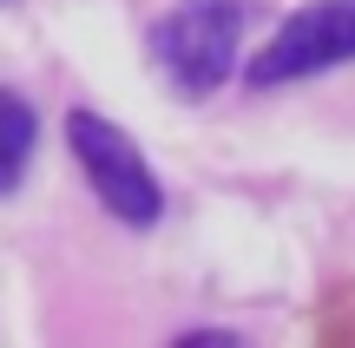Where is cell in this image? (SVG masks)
<instances>
[{
    "instance_id": "6da1fadb",
    "label": "cell",
    "mask_w": 355,
    "mask_h": 348,
    "mask_svg": "<svg viewBox=\"0 0 355 348\" xmlns=\"http://www.w3.org/2000/svg\"><path fill=\"white\" fill-rule=\"evenodd\" d=\"M243 26H250V0H178L152 26V59L184 99H211L237 66Z\"/></svg>"
},
{
    "instance_id": "7a4b0ae2",
    "label": "cell",
    "mask_w": 355,
    "mask_h": 348,
    "mask_svg": "<svg viewBox=\"0 0 355 348\" xmlns=\"http://www.w3.org/2000/svg\"><path fill=\"white\" fill-rule=\"evenodd\" d=\"M66 138H73V158L86 171V184L99 191V204L119 223H132V230H152L158 210H165V191H158L152 165L139 158V145L99 112H73L66 118Z\"/></svg>"
},
{
    "instance_id": "3957f363",
    "label": "cell",
    "mask_w": 355,
    "mask_h": 348,
    "mask_svg": "<svg viewBox=\"0 0 355 348\" xmlns=\"http://www.w3.org/2000/svg\"><path fill=\"white\" fill-rule=\"evenodd\" d=\"M349 59H355V0H316V7L290 13V20L263 39V53L243 66V86L277 92V86L316 79V73L349 66Z\"/></svg>"
},
{
    "instance_id": "277c9868",
    "label": "cell",
    "mask_w": 355,
    "mask_h": 348,
    "mask_svg": "<svg viewBox=\"0 0 355 348\" xmlns=\"http://www.w3.org/2000/svg\"><path fill=\"white\" fill-rule=\"evenodd\" d=\"M33 145H40V118H33V105H26L20 92L0 86V197L20 191L26 165H33Z\"/></svg>"
}]
</instances>
